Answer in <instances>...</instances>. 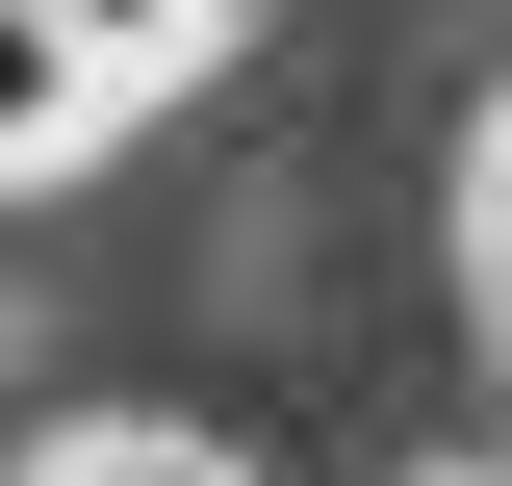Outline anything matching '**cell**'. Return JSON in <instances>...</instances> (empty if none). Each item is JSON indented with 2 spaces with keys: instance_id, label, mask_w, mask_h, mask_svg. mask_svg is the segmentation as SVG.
<instances>
[{
  "instance_id": "obj_1",
  "label": "cell",
  "mask_w": 512,
  "mask_h": 486,
  "mask_svg": "<svg viewBox=\"0 0 512 486\" xmlns=\"http://www.w3.org/2000/svg\"><path fill=\"white\" fill-rule=\"evenodd\" d=\"M77 128H103V52H77L52 0H0V180H26V154H77Z\"/></svg>"
},
{
  "instance_id": "obj_2",
  "label": "cell",
  "mask_w": 512,
  "mask_h": 486,
  "mask_svg": "<svg viewBox=\"0 0 512 486\" xmlns=\"http://www.w3.org/2000/svg\"><path fill=\"white\" fill-rule=\"evenodd\" d=\"M52 26H77V52H103V77H128V52H180L205 0H52Z\"/></svg>"
},
{
  "instance_id": "obj_3",
  "label": "cell",
  "mask_w": 512,
  "mask_h": 486,
  "mask_svg": "<svg viewBox=\"0 0 512 486\" xmlns=\"http://www.w3.org/2000/svg\"><path fill=\"white\" fill-rule=\"evenodd\" d=\"M52 486H231V461H180V435H77Z\"/></svg>"
},
{
  "instance_id": "obj_4",
  "label": "cell",
  "mask_w": 512,
  "mask_h": 486,
  "mask_svg": "<svg viewBox=\"0 0 512 486\" xmlns=\"http://www.w3.org/2000/svg\"><path fill=\"white\" fill-rule=\"evenodd\" d=\"M487 282H512V154H487Z\"/></svg>"
}]
</instances>
